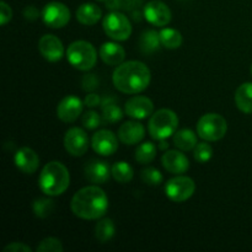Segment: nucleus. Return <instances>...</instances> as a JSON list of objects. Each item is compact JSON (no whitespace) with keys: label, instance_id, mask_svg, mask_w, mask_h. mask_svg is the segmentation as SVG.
Wrapping results in <instances>:
<instances>
[{"label":"nucleus","instance_id":"f257e3e1","mask_svg":"<svg viewBox=\"0 0 252 252\" xmlns=\"http://www.w3.org/2000/svg\"><path fill=\"white\" fill-rule=\"evenodd\" d=\"M150 70L144 63L129 61L120 64L113 71L115 88L123 94H139L149 86Z\"/></svg>","mask_w":252,"mask_h":252},{"label":"nucleus","instance_id":"f03ea898","mask_svg":"<svg viewBox=\"0 0 252 252\" xmlns=\"http://www.w3.org/2000/svg\"><path fill=\"white\" fill-rule=\"evenodd\" d=\"M70 208L76 217L86 220L102 218L108 209V198L98 186L79 189L71 198Z\"/></svg>","mask_w":252,"mask_h":252},{"label":"nucleus","instance_id":"7ed1b4c3","mask_svg":"<svg viewBox=\"0 0 252 252\" xmlns=\"http://www.w3.org/2000/svg\"><path fill=\"white\" fill-rule=\"evenodd\" d=\"M70 184L68 169L59 161H51L42 169L38 179L41 191L47 196H61Z\"/></svg>","mask_w":252,"mask_h":252},{"label":"nucleus","instance_id":"20e7f679","mask_svg":"<svg viewBox=\"0 0 252 252\" xmlns=\"http://www.w3.org/2000/svg\"><path fill=\"white\" fill-rule=\"evenodd\" d=\"M179 127V117L174 111L161 108L152 115L149 120V134L153 139H167L176 133Z\"/></svg>","mask_w":252,"mask_h":252},{"label":"nucleus","instance_id":"39448f33","mask_svg":"<svg viewBox=\"0 0 252 252\" xmlns=\"http://www.w3.org/2000/svg\"><path fill=\"white\" fill-rule=\"evenodd\" d=\"M68 62L79 70H90L97 61V52L95 47L86 41H75L66 49Z\"/></svg>","mask_w":252,"mask_h":252},{"label":"nucleus","instance_id":"423d86ee","mask_svg":"<svg viewBox=\"0 0 252 252\" xmlns=\"http://www.w3.org/2000/svg\"><path fill=\"white\" fill-rule=\"evenodd\" d=\"M228 130V123L218 113H207L197 123V133L206 142H217L224 138Z\"/></svg>","mask_w":252,"mask_h":252},{"label":"nucleus","instance_id":"0eeeda50","mask_svg":"<svg viewBox=\"0 0 252 252\" xmlns=\"http://www.w3.org/2000/svg\"><path fill=\"white\" fill-rule=\"evenodd\" d=\"M102 26L106 34L115 41H126L132 33V26L128 17L118 11L110 12L103 19Z\"/></svg>","mask_w":252,"mask_h":252},{"label":"nucleus","instance_id":"6e6552de","mask_svg":"<svg viewBox=\"0 0 252 252\" xmlns=\"http://www.w3.org/2000/svg\"><path fill=\"white\" fill-rule=\"evenodd\" d=\"M196 184L191 177L176 176L170 179L165 185V193L172 202L181 203L193 196Z\"/></svg>","mask_w":252,"mask_h":252},{"label":"nucleus","instance_id":"1a4fd4ad","mask_svg":"<svg viewBox=\"0 0 252 252\" xmlns=\"http://www.w3.org/2000/svg\"><path fill=\"white\" fill-rule=\"evenodd\" d=\"M43 22L51 29H62L70 20V10L66 5L59 1L48 2L42 10Z\"/></svg>","mask_w":252,"mask_h":252},{"label":"nucleus","instance_id":"9d476101","mask_svg":"<svg viewBox=\"0 0 252 252\" xmlns=\"http://www.w3.org/2000/svg\"><path fill=\"white\" fill-rule=\"evenodd\" d=\"M64 147L73 157H83L89 149V137L81 128L74 127L66 130L64 137Z\"/></svg>","mask_w":252,"mask_h":252},{"label":"nucleus","instance_id":"9b49d317","mask_svg":"<svg viewBox=\"0 0 252 252\" xmlns=\"http://www.w3.org/2000/svg\"><path fill=\"white\" fill-rule=\"evenodd\" d=\"M91 147L101 157H110L117 152L118 139L111 130L101 129L93 135Z\"/></svg>","mask_w":252,"mask_h":252},{"label":"nucleus","instance_id":"f8f14e48","mask_svg":"<svg viewBox=\"0 0 252 252\" xmlns=\"http://www.w3.org/2000/svg\"><path fill=\"white\" fill-rule=\"evenodd\" d=\"M84 105L85 103H83L80 98L69 95L59 102L58 107H57V116L62 122L71 123L78 120L79 116L81 115Z\"/></svg>","mask_w":252,"mask_h":252},{"label":"nucleus","instance_id":"ddd939ff","mask_svg":"<svg viewBox=\"0 0 252 252\" xmlns=\"http://www.w3.org/2000/svg\"><path fill=\"white\" fill-rule=\"evenodd\" d=\"M144 17L154 26H166L171 21V10L164 2L153 0L144 6Z\"/></svg>","mask_w":252,"mask_h":252},{"label":"nucleus","instance_id":"4468645a","mask_svg":"<svg viewBox=\"0 0 252 252\" xmlns=\"http://www.w3.org/2000/svg\"><path fill=\"white\" fill-rule=\"evenodd\" d=\"M38 51L48 62H58L64 56V47L61 39L54 34H44L38 42Z\"/></svg>","mask_w":252,"mask_h":252},{"label":"nucleus","instance_id":"2eb2a0df","mask_svg":"<svg viewBox=\"0 0 252 252\" xmlns=\"http://www.w3.org/2000/svg\"><path fill=\"white\" fill-rule=\"evenodd\" d=\"M154 103L145 96H134L126 102L125 112L134 120H145L153 115Z\"/></svg>","mask_w":252,"mask_h":252},{"label":"nucleus","instance_id":"dca6fc26","mask_svg":"<svg viewBox=\"0 0 252 252\" xmlns=\"http://www.w3.org/2000/svg\"><path fill=\"white\" fill-rule=\"evenodd\" d=\"M84 172H85V177L89 181L97 185L106 184L112 175V170L108 166L107 162L97 159L90 160L85 165Z\"/></svg>","mask_w":252,"mask_h":252},{"label":"nucleus","instance_id":"f3484780","mask_svg":"<svg viewBox=\"0 0 252 252\" xmlns=\"http://www.w3.org/2000/svg\"><path fill=\"white\" fill-rule=\"evenodd\" d=\"M162 166L171 174H185L189 167V161L184 153L179 150H167L161 158Z\"/></svg>","mask_w":252,"mask_h":252},{"label":"nucleus","instance_id":"a211bd4d","mask_svg":"<svg viewBox=\"0 0 252 252\" xmlns=\"http://www.w3.org/2000/svg\"><path fill=\"white\" fill-rule=\"evenodd\" d=\"M145 137V128L142 123L128 121L118 128V139L127 145H134Z\"/></svg>","mask_w":252,"mask_h":252},{"label":"nucleus","instance_id":"6ab92c4d","mask_svg":"<svg viewBox=\"0 0 252 252\" xmlns=\"http://www.w3.org/2000/svg\"><path fill=\"white\" fill-rule=\"evenodd\" d=\"M15 165L24 174H33L39 166V158L31 148H20L15 154Z\"/></svg>","mask_w":252,"mask_h":252},{"label":"nucleus","instance_id":"aec40b11","mask_svg":"<svg viewBox=\"0 0 252 252\" xmlns=\"http://www.w3.org/2000/svg\"><path fill=\"white\" fill-rule=\"evenodd\" d=\"M100 58L107 65L118 66L123 63L126 58V52L122 46L115 42H106L100 47Z\"/></svg>","mask_w":252,"mask_h":252},{"label":"nucleus","instance_id":"412c9836","mask_svg":"<svg viewBox=\"0 0 252 252\" xmlns=\"http://www.w3.org/2000/svg\"><path fill=\"white\" fill-rule=\"evenodd\" d=\"M101 15H102V12H101L100 7L95 4H91V2H85V4L80 5L79 9L76 10V20L85 26L97 24L98 20L101 19Z\"/></svg>","mask_w":252,"mask_h":252},{"label":"nucleus","instance_id":"4be33fe9","mask_svg":"<svg viewBox=\"0 0 252 252\" xmlns=\"http://www.w3.org/2000/svg\"><path fill=\"white\" fill-rule=\"evenodd\" d=\"M236 107L244 113H252V83H244L235 91Z\"/></svg>","mask_w":252,"mask_h":252},{"label":"nucleus","instance_id":"5701e85b","mask_svg":"<svg viewBox=\"0 0 252 252\" xmlns=\"http://www.w3.org/2000/svg\"><path fill=\"white\" fill-rule=\"evenodd\" d=\"M174 144L177 149L182 152H189L194 149L198 143H197V137L193 130L181 129L177 130L174 134Z\"/></svg>","mask_w":252,"mask_h":252},{"label":"nucleus","instance_id":"b1692460","mask_svg":"<svg viewBox=\"0 0 252 252\" xmlns=\"http://www.w3.org/2000/svg\"><path fill=\"white\" fill-rule=\"evenodd\" d=\"M102 120L105 123H116L122 120L123 111L115 102L113 98H105L102 101Z\"/></svg>","mask_w":252,"mask_h":252},{"label":"nucleus","instance_id":"393cba45","mask_svg":"<svg viewBox=\"0 0 252 252\" xmlns=\"http://www.w3.org/2000/svg\"><path fill=\"white\" fill-rule=\"evenodd\" d=\"M116 233L115 224H113L112 219L105 218L101 219L95 226V236L100 243L105 244L110 241L113 238Z\"/></svg>","mask_w":252,"mask_h":252},{"label":"nucleus","instance_id":"a878e982","mask_svg":"<svg viewBox=\"0 0 252 252\" xmlns=\"http://www.w3.org/2000/svg\"><path fill=\"white\" fill-rule=\"evenodd\" d=\"M112 170V176L120 184H128L132 181L134 172H133L132 166L126 161H117L111 167Z\"/></svg>","mask_w":252,"mask_h":252},{"label":"nucleus","instance_id":"bb28decb","mask_svg":"<svg viewBox=\"0 0 252 252\" xmlns=\"http://www.w3.org/2000/svg\"><path fill=\"white\" fill-rule=\"evenodd\" d=\"M160 34L154 30H148V31L143 32L142 37H140L139 46L142 52L144 53H153L157 51L160 46Z\"/></svg>","mask_w":252,"mask_h":252},{"label":"nucleus","instance_id":"cd10ccee","mask_svg":"<svg viewBox=\"0 0 252 252\" xmlns=\"http://www.w3.org/2000/svg\"><path fill=\"white\" fill-rule=\"evenodd\" d=\"M160 42L165 48L176 49L182 44V34L175 29H162L159 32Z\"/></svg>","mask_w":252,"mask_h":252},{"label":"nucleus","instance_id":"c85d7f7f","mask_svg":"<svg viewBox=\"0 0 252 252\" xmlns=\"http://www.w3.org/2000/svg\"><path fill=\"white\" fill-rule=\"evenodd\" d=\"M155 157H157V147L152 142L143 143L135 150V160L142 165L152 162Z\"/></svg>","mask_w":252,"mask_h":252},{"label":"nucleus","instance_id":"c756f323","mask_svg":"<svg viewBox=\"0 0 252 252\" xmlns=\"http://www.w3.org/2000/svg\"><path fill=\"white\" fill-rule=\"evenodd\" d=\"M34 216L38 218H47L54 212V202L49 198H38L32 204Z\"/></svg>","mask_w":252,"mask_h":252},{"label":"nucleus","instance_id":"7c9ffc66","mask_svg":"<svg viewBox=\"0 0 252 252\" xmlns=\"http://www.w3.org/2000/svg\"><path fill=\"white\" fill-rule=\"evenodd\" d=\"M140 177H142V181L144 182L148 186H159L162 182L164 177H162V174L155 167H147L142 171L140 174Z\"/></svg>","mask_w":252,"mask_h":252},{"label":"nucleus","instance_id":"2f4dec72","mask_svg":"<svg viewBox=\"0 0 252 252\" xmlns=\"http://www.w3.org/2000/svg\"><path fill=\"white\" fill-rule=\"evenodd\" d=\"M213 157V149L208 143H198L194 148V159L196 161L204 164V162L209 161Z\"/></svg>","mask_w":252,"mask_h":252},{"label":"nucleus","instance_id":"473e14b6","mask_svg":"<svg viewBox=\"0 0 252 252\" xmlns=\"http://www.w3.org/2000/svg\"><path fill=\"white\" fill-rule=\"evenodd\" d=\"M37 251L38 252H63L64 248L62 245V241L57 238H46L44 240H42L39 243V245L37 246Z\"/></svg>","mask_w":252,"mask_h":252},{"label":"nucleus","instance_id":"72a5a7b5","mask_svg":"<svg viewBox=\"0 0 252 252\" xmlns=\"http://www.w3.org/2000/svg\"><path fill=\"white\" fill-rule=\"evenodd\" d=\"M101 116L95 111H88L83 116V125L86 129H96L98 126H101Z\"/></svg>","mask_w":252,"mask_h":252},{"label":"nucleus","instance_id":"f704fd0d","mask_svg":"<svg viewBox=\"0 0 252 252\" xmlns=\"http://www.w3.org/2000/svg\"><path fill=\"white\" fill-rule=\"evenodd\" d=\"M12 10L5 1L0 2V24L5 25L11 20Z\"/></svg>","mask_w":252,"mask_h":252},{"label":"nucleus","instance_id":"c9c22d12","mask_svg":"<svg viewBox=\"0 0 252 252\" xmlns=\"http://www.w3.org/2000/svg\"><path fill=\"white\" fill-rule=\"evenodd\" d=\"M97 84H98V81L94 74H89V75L84 76V79H83L84 90H86V91L94 90V89L97 88Z\"/></svg>","mask_w":252,"mask_h":252},{"label":"nucleus","instance_id":"e433bc0d","mask_svg":"<svg viewBox=\"0 0 252 252\" xmlns=\"http://www.w3.org/2000/svg\"><path fill=\"white\" fill-rule=\"evenodd\" d=\"M4 252H31V248L24 243H12L4 249Z\"/></svg>","mask_w":252,"mask_h":252},{"label":"nucleus","instance_id":"4c0bfd02","mask_svg":"<svg viewBox=\"0 0 252 252\" xmlns=\"http://www.w3.org/2000/svg\"><path fill=\"white\" fill-rule=\"evenodd\" d=\"M84 103H85L88 107L93 108V107H96V106L100 105L101 98H100V96L96 95V94H89V95L85 97Z\"/></svg>","mask_w":252,"mask_h":252},{"label":"nucleus","instance_id":"58836bf2","mask_svg":"<svg viewBox=\"0 0 252 252\" xmlns=\"http://www.w3.org/2000/svg\"><path fill=\"white\" fill-rule=\"evenodd\" d=\"M38 15H39L38 10H37L34 6H27L26 9L24 10V16L26 17L27 20H30V21L36 20L37 17H38Z\"/></svg>","mask_w":252,"mask_h":252},{"label":"nucleus","instance_id":"ea45409f","mask_svg":"<svg viewBox=\"0 0 252 252\" xmlns=\"http://www.w3.org/2000/svg\"><path fill=\"white\" fill-rule=\"evenodd\" d=\"M169 147V144H166V142H165V139H161L160 140V145H159V148L161 150H165L166 149V148Z\"/></svg>","mask_w":252,"mask_h":252},{"label":"nucleus","instance_id":"a19ab883","mask_svg":"<svg viewBox=\"0 0 252 252\" xmlns=\"http://www.w3.org/2000/svg\"><path fill=\"white\" fill-rule=\"evenodd\" d=\"M98 1H107V0H98Z\"/></svg>","mask_w":252,"mask_h":252},{"label":"nucleus","instance_id":"79ce46f5","mask_svg":"<svg viewBox=\"0 0 252 252\" xmlns=\"http://www.w3.org/2000/svg\"><path fill=\"white\" fill-rule=\"evenodd\" d=\"M251 74H252V66H251Z\"/></svg>","mask_w":252,"mask_h":252}]
</instances>
